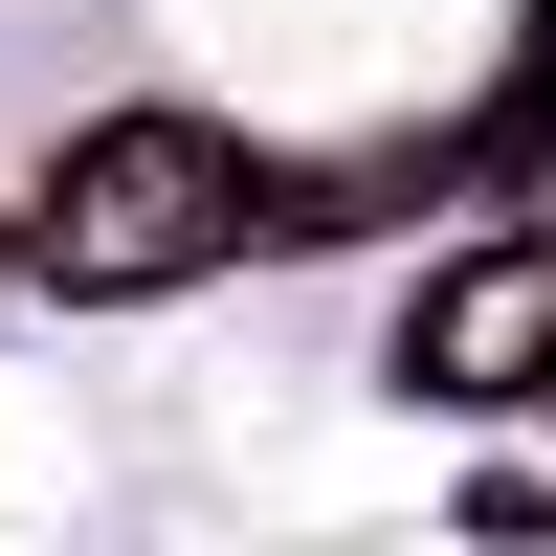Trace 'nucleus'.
<instances>
[{
	"label": "nucleus",
	"mask_w": 556,
	"mask_h": 556,
	"mask_svg": "<svg viewBox=\"0 0 556 556\" xmlns=\"http://www.w3.org/2000/svg\"><path fill=\"white\" fill-rule=\"evenodd\" d=\"M401 356H424L445 401H490V379H556V245H490V267H445V312H424Z\"/></svg>",
	"instance_id": "2"
},
{
	"label": "nucleus",
	"mask_w": 556,
	"mask_h": 556,
	"mask_svg": "<svg viewBox=\"0 0 556 556\" xmlns=\"http://www.w3.org/2000/svg\"><path fill=\"white\" fill-rule=\"evenodd\" d=\"M267 223V178H245V134L223 112H112L67 178H45V290H178V267H223Z\"/></svg>",
	"instance_id": "1"
}]
</instances>
